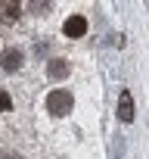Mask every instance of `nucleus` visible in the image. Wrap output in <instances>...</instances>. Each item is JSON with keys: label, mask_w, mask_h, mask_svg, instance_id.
Returning a JSON list of instances; mask_svg holds the SVG:
<instances>
[{"label": "nucleus", "mask_w": 149, "mask_h": 159, "mask_svg": "<svg viewBox=\"0 0 149 159\" xmlns=\"http://www.w3.org/2000/svg\"><path fill=\"white\" fill-rule=\"evenodd\" d=\"M71 109V94L68 91H50L47 94V112L50 116H65Z\"/></svg>", "instance_id": "1"}, {"label": "nucleus", "mask_w": 149, "mask_h": 159, "mask_svg": "<svg viewBox=\"0 0 149 159\" xmlns=\"http://www.w3.org/2000/svg\"><path fill=\"white\" fill-rule=\"evenodd\" d=\"M118 119L121 122H134V97H130V91L118 94Z\"/></svg>", "instance_id": "2"}, {"label": "nucleus", "mask_w": 149, "mask_h": 159, "mask_svg": "<svg viewBox=\"0 0 149 159\" xmlns=\"http://www.w3.org/2000/svg\"><path fill=\"white\" fill-rule=\"evenodd\" d=\"M84 31H87V19L84 16H68L65 19V34L68 38H84Z\"/></svg>", "instance_id": "3"}, {"label": "nucleus", "mask_w": 149, "mask_h": 159, "mask_svg": "<svg viewBox=\"0 0 149 159\" xmlns=\"http://www.w3.org/2000/svg\"><path fill=\"white\" fill-rule=\"evenodd\" d=\"M22 59H25V56H22V50H16V47H13V50H6V53H3V69H6V72H16V69L22 66Z\"/></svg>", "instance_id": "4"}, {"label": "nucleus", "mask_w": 149, "mask_h": 159, "mask_svg": "<svg viewBox=\"0 0 149 159\" xmlns=\"http://www.w3.org/2000/svg\"><path fill=\"white\" fill-rule=\"evenodd\" d=\"M47 75L53 78V81H59V78H65V75H68V62H65V59H53V62L47 66Z\"/></svg>", "instance_id": "5"}, {"label": "nucleus", "mask_w": 149, "mask_h": 159, "mask_svg": "<svg viewBox=\"0 0 149 159\" xmlns=\"http://www.w3.org/2000/svg\"><path fill=\"white\" fill-rule=\"evenodd\" d=\"M19 13H22V7H19V3H0V19H3V22L19 19Z\"/></svg>", "instance_id": "6"}, {"label": "nucleus", "mask_w": 149, "mask_h": 159, "mask_svg": "<svg viewBox=\"0 0 149 159\" xmlns=\"http://www.w3.org/2000/svg\"><path fill=\"white\" fill-rule=\"evenodd\" d=\"M10 106H13L10 94H6V91H0V112H10Z\"/></svg>", "instance_id": "7"}, {"label": "nucleus", "mask_w": 149, "mask_h": 159, "mask_svg": "<svg viewBox=\"0 0 149 159\" xmlns=\"http://www.w3.org/2000/svg\"><path fill=\"white\" fill-rule=\"evenodd\" d=\"M0 159H22L19 153H13V150H6V153H0Z\"/></svg>", "instance_id": "8"}]
</instances>
